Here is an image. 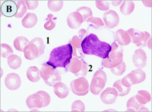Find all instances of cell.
<instances>
[{"instance_id":"ba28073f","label":"cell","mask_w":152,"mask_h":112,"mask_svg":"<svg viewBox=\"0 0 152 112\" xmlns=\"http://www.w3.org/2000/svg\"><path fill=\"white\" fill-rule=\"evenodd\" d=\"M126 32L130 37L131 42L134 43L137 46H146L148 40L150 39V34L146 31L141 32L139 30L131 28Z\"/></svg>"},{"instance_id":"5bb4252c","label":"cell","mask_w":152,"mask_h":112,"mask_svg":"<svg viewBox=\"0 0 152 112\" xmlns=\"http://www.w3.org/2000/svg\"><path fill=\"white\" fill-rule=\"evenodd\" d=\"M1 14L6 17H12L16 15L17 12V4L13 1H5L1 7Z\"/></svg>"},{"instance_id":"4dcf8cb0","label":"cell","mask_w":152,"mask_h":112,"mask_svg":"<svg viewBox=\"0 0 152 112\" xmlns=\"http://www.w3.org/2000/svg\"><path fill=\"white\" fill-rule=\"evenodd\" d=\"M63 6V1H48V6L49 10L53 12H58L61 9Z\"/></svg>"},{"instance_id":"6da1fadb","label":"cell","mask_w":152,"mask_h":112,"mask_svg":"<svg viewBox=\"0 0 152 112\" xmlns=\"http://www.w3.org/2000/svg\"><path fill=\"white\" fill-rule=\"evenodd\" d=\"M82 48L85 54L95 56L104 59L108 57L111 46L108 43L100 40L96 35L90 34L83 40Z\"/></svg>"},{"instance_id":"ac0fdd59","label":"cell","mask_w":152,"mask_h":112,"mask_svg":"<svg viewBox=\"0 0 152 112\" xmlns=\"http://www.w3.org/2000/svg\"><path fill=\"white\" fill-rule=\"evenodd\" d=\"M115 39L121 46H126L131 42V38L128 32L122 29L115 32Z\"/></svg>"},{"instance_id":"f35d334b","label":"cell","mask_w":152,"mask_h":112,"mask_svg":"<svg viewBox=\"0 0 152 112\" xmlns=\"http://www.w3.org/2000/svg\"><path fill=\"white\" fill-rule=\"evenodd\" d=\"M27 7L29 10L35 9L39 6V1H25Z\"/></svg>"},{"instance_id":"9c48e42d","label":"cell","mask_w":152,"mask_h":112,"mask_svg":"<svg viewBox=\"0 0 152 112\" xmlns=\"http://www.w3.org/2000/svg\"><path fill=\"white\" fill-rule=\"evenodd\" d=\"M71 88L72 93L77 96H85L89 92V82L85 77H80L73 80L71 83Z\"/></svg>"},{"instance_id":"d4e9b609","label":"cell","mask_w":152,"mask_h":112,"mask_svg":"<svg viewBox=\"0 0 152 112\" xmlns=\"http://www.w3.org/2000/svg\"><path fill=\"white\" fill-rule=\"evenodd\" d=\"M135 97L138 102L142 105H145L151 101L150 94L145 90L138 91Z\"/></svg>"},{"instance_id":"484cf974","label":"cell","mask_w":152,"mask_h":112,"mask_svg":"<svg viewBox=\"0 0 152 112\" xmlns=\"http://www.w3.org/2000/svg\"><path fill=\"white\" fill-rule=\"evenodd\" d=\"M134 9V3L132 1H124L120 7V11L125 15L132 14Z\"/></svg>"},{"instance_id":"30bf717a","label":"cell","mask_w":152,"mask_h":112,"mask_svg":"<svg viewBox=\"0 0 152 112\" xmlns=\"http://www.w3.org/2000/svg\"><path fill=\"white\" fill-rule=\"evenodd\" d=\"M26 102L28 107L31 110H38L45 107L44 98L38 92L28 96Z\"/></svg>"},{"instance_id":"d6986e66","label":"cell","mask_w":152,"mask_h":112,"mask_svg":"<svg viewBox=\"0 0 152 112\" xmlns=\"http://www.w3.org/2000/svg\"><path fill=\"white\" fill-rule=\"evenodd\" d=\"M54 92L57 97L63 99L68 96L69 90L68 86L65 83L58 82L54 86Z\"/></svg>"},{"instance_id":"ab89813d","label":"cell","mask_w":152,"mask_h":112,"mask_svg":"<svg viewBox=\"0 0 152 112\" xmlns=\"http://www.w3.org/2000/svg\"><path fill=\"white\" fill-rule=\"evenodd\" d=\"M86 34H87L86 30H85V29H80V30L79 31V32H78V34H77V35H78L79 37H80V38L84 39L85 38V37H86Z\"/></svg>"},{"instance_id":"74e56055","label":"cell","mask_w":152,"mask_h":112,"mask_svg":"<svg viewBox=\"0 0 152 112\" xmlns=\"http://www.w3.org/2000/svg\"><path fill=\"white\" fill-rule=\"evenodd\" d=\"M37 92L43 96V97L44 98V100H45V107H47L50 104V96L49 94L47 92H46L45 91H42V90L39 91Z\"/></svg>"},{"instance_id":"e0dca14e","label":"cell","mask_w":152,"mask_h":112,"mask_svg":"<svg viewBox=\"0 0 152 112\" xmlns=\"http://www.w3.org/2000/svg\"><path fill=\"white\" fill-rule=\"evenodd\" d=\"M83 21L82 16L80 13L76 11L69 14L67 17L68 25L70 28L73 29L80 27Z\"/></svg>"},{"instance_id":"5b68a950","label":"cell","mask_w":152,"mask_h":112,"mask_svg":"<svg viewBox=\"0 0 152 112\" xmlns=\"http://www.w3.org/2000/svg\"><path fill=\"white\" fill-rule=\"evenodd\" d=\"M40 74L45 83L50 86H54L56 83L61 81V76L58 70L47 63L43 65Z\"/></svg>"},{"instance_id":"8fae6325","label":"cell","mask_w":152,"mask_h":112,"mask_svg":"<svg viewBox=\"0 0 152 112\" xmlns=\"http://www.w3.org/2000/svg\"><path fill=\"white\" fill-rule=\"evenodd\" d=\"M83 39L80 38L77 35L73 36L71 40L69 42L72 49V57L77 59H83L84 53L82 48V43Z\"/></svg>"},{"instance_id":"7402d4cb","label":"cell","mask_w":152,"mask_h":112,"mask_svg":"<svg viewBox=\"0 0 152 112\" xmlns=\"http://www.w3.org/2000/svg\"><path fill=\"white\" fill-rule=\"evenodd\" d=\"M29 42H30L26 37L23 36H20L17 37L14 40V46L17 51L23 52L24 50V48L28 45Z\"/></svg>"},{"instance_id":"52a82bcc","label":"cell","mask_w":152,"mask_h":112,"mask_svg":"<svg viewBox=\"0 0 152 112\" xmlns=\"http://www.w3.org/2000/svg\"><path fill=\"white\" fill-rule=\"evenodd\" d=\"M107 81V74L102 70H97L92 78L90 90L94 95H98L105 86Z\"/></svg>"},{"instance_id":"7a4b0ae2","label":"cell","mask_w":152,"mask_h":112,"mask_svg":"<svg viewBox=\"0 0 152 112\" xmlns=\"http://www.w3.org/2000/svg\"><path fill=\"white\" fill-rule=\"evenodd\" d=\"M72 58V49L70 43L53 49L47 64L55 68H65Z\"/></svg>"},{"instance_id":"4316f807","label":"cell","mask_w":152,"mask_h":112,"mask_svg":"<svg viewBox=\"0 0 152 112\" xmlns=\"http://www.w3.org/2000/svg\"><path fill=\"white\" fill-rule=\"evenodd\" d=\"M144 105H142L138 102L135 96L130 98L127 102H126V108L128 109L127 111H138Z\"/></svg>"},{"instance_id":"b9f144b4","label":"cell","mask_w":152,"mask_h":112,"mask_svg":"<svg viewBox=\"0 0 152 112\" xmlns=\"http://www.w3.org/2000/svg\"><path fill=\"white\" fill-rule=\"evenodd\" d=\"M121 3H122V1H111V4L115 6L119 5L121 4Z\"/></svg>"},{"instance_id":"8992f818","label":"cell","mask_w":152,"mask_h":112,"mask_svg":"<svg viewBox=\"0 0 152 112\" xmlns=\"http://www.w3.org/2000/svg\"><path fill=\"white\" fill-rule=\"evenodd\" d=\"M65 70L73 73L75 76L85 77L88 72V65L83 60L72 57L65 67Z\"/></svg>"},{"instance_id":"cb8c5ba5","label":"cell","mask_w":152,"mask_h":112,"mask_svg":"<svg viewBox=\"0 0 152 112\" xmlns=\"http://www.w3.org/2000/svg\"><path fill=\"white\" fill-rule=\"evenodd\" d=\"M7 64L12 69L17 70L21 67L22 60L20 56L16 54H12L7 58Z\"/></svg>"},{"instance_id":"8d00e7d4","label":"cell","mask_w":152,"mask_h":112,"mask_svg":"<svg viewBox=\"0 0 152 112\" xmlns=\"http://www.w3.org/2000/svg\"><path fill=\"white\" fill-rule=\"evenodd\" d=\"M96 6L97 9L103 11H107L110 9V3L107 1L97 0L96 1Z\"/></svg>"},{"instance_id":"d590c367","label":"cell","mask_w":152,"mask_h":112,"mask_svg":"<svg viewBox=\"0 0 152 112\" xmlns=\"http://www.w3.org/2000/svg\"><path fill=\"white\" fill-rule=\"evenodd\" d=\"M85 110V104L80 100L75 101L71 106L72 111H84Z\"/></svg>"},{"instance_id":"e575fe53","label":"cell","mask_w":152,"mask_h":112,"mask_svg":"<svg viewBox=\"0 0 152 112\" xmlns=\"http://www.w3.org/2000/svg\"><path fill=\"white\" fill-rule=\"evenodd\" d=\"M132 72H133L137 79V83H139L141 82H142L143 81H144V80L146 78V74L145 72L142 71L141 69L138 68L134 70H133L131 71Z\"/></svg>"},{"instance_id":"f546056e","label":"cell","mask_w":152,"mask_h":112,"mask_svg":"<svg viewBox=\"0 0 152 112\" xmlns=\"http://www.w3.org/2000/svg\"><path fill=\"white\" fill-rule=\"evenodd\" d=\"M76 12H79L80 15L82 16L84 21H86L88 18H90L93 16V12L92 10L88 7L83 6L79 7L77 9Z\"/></svg>"},{"instance_id":"277c9868","label":"cell","mask_w":152,"mask_h":112,"mask_svg":"<svg viewBox=\"0 0 152 112\" xmlns=\"http://www.w3.org/2000/svg\"><path fill=\"white\" fill-rule=\"evenodd\" d=\"M45 47L43 40L40 37H35L24 48V57L28 60H32L41 55Z\"/></svg>"},{"instance_id":"7c38bea8","label":"cell","mask_w":152,"mask_h":112,"mask_svg":"<svg viewBox=\"0 0 152 112\" xmlns=\"http://www.w3.org/2000/svg\"><path fill=\"white\" fill-rule=\"evenodd\" d=\"M4 83L6 86L10 90H16L20 87L21 80L18 74L12 72L6 76Z\"/></svg>"},{"instance_id":"f1b7e54d","label":"cell","mask_w":152,"mask_h":112,"mask_svg":"<svg viewBox=\"0 0 152 112\" xmlns=\"http://www.w3.org/2000/svg\"><path fill=\"white\" fill-rule=\"evenodd\" d=\"M56 20L57 18L54 17L53 14H48L46 21L44 24L45 29L48 31H51L54 29L56 26Z\"/></svg>"},{"instance_id":"60d3db41","label":"cell","mask_w":152,"mask_h":112,"mask_svg":"<svg viewBox=\"0 0 152 112\" xmlns=\"http://www.w3.org/2000/svg\"><path fill=\"white\" fill-rule=\"evenodd\" d=\"M151 1H142L143 4L145 6L149 7H151Z\"/></svg>"},{"instance_id":"9a60e30c","label":"cell","mask_w":152,"mask_h":112,"mask_svg":"<svg viewBox=\"0 0 152 112\" xmlns=\"http://www.w3.org/2000/svg\"><path fill=\"white\" fill-rule=\"evenodd\" d=\"M118 96V94L116 89L114 87H108L101 94L100 99L106 104H112L116 101Z\"/></svg>"},{"instance_id":"2e32d148","label":"cell","mask_w":152,"mask_h":112,"mask_svg":"<svg viewBox=\"0 0 152 112\" xmlns=\"http://www.w3.org/2000/svg\"><path fill=\"white\" fill-rule=\"evenodd\" d=\"M133 64L138 68H144L147 62V55L143 49L139 48L134 51L132 57Z\"/></svg>"},{"instance_id":"ffe728a7","label":"cell","mask_w":152,"mask_h":112,"mask_svg":"<svg viewBox=\"0 0 152 112\" xmlns=\"http://www.w3.org/2000/svg\"><path fill=\"white\" fill-rule=\"evenodd\" d=\"M38 21L37 16L34 13H28L22 20V25L26 28L34 27Z\"/></svg>"},{"instance_id":"1f68e13d","label":"cell","mask_w":152,"mask_h":112,"mask_svg":"<svg viewBox=\"0 0 152 112\" xmlns=\"http://www.w3.org/2000/svg\"><path fill=\"white\" fill-rule=\"evenodd\" d=\"M14 54L13 49L12 47L6 43H1V55L2 57L8 58L9 56Z\"/></svg>"},{"instance_id":"d6a6232c","label":"cell","mask_w":152,"mask_h":112,"mask_svg":"<svg viewBox=\"0 0 152 112\" xmlns=\"http://www.w3.org/2000/svg\"><path fill=\"white\" fill-rule=\"evenodd\" d=\"M88 24H91L96 28H100L104 26V23L100 18L91 17L86 21Z\"/></svg>"},{"instance_id":"44dd1931","label":"cell","mask_w":152,"mask_h":112,"mask_svg":"<svg viewBox=\"0 0 152 112\" xmlns=\"http://www.w3.org/2000/svg\"><path fill=\"white\" fill-rule=\"evenodd\" d=\"M26 75L28 79L32 82H37L40 81L41 78L40 70L35 66H32L28 68L26 72Z\"/></svg>"},{"instance_id":"603a6c76","label":"cell","mask_w":152,"mask_h":112,"mask_svg":"<svg viewBox=\"0 0 152 112\" xmlns=\"http://www.w3.org/2000/svg\"><path fill=\"white\" fill-rule=\"evenodd\" d=\"M113 87L118 92V96H124L129 93L131 87H126L124 86L121 82V79L116 81L113 83Z\"/></svg>"},{"instance_id":"83f0119b","label":"cell","mask_w":152,"mask_h":112,"mask_svg":"<svg viewBox=\"0 0 152 112\" xmlns=\"http://www.w3.org/2000/svg\"><path fill=\"white\" fill-rule=\"evenodd\" d=\"M17 12L15 17L20 18L24 16V15L27 13L28 7L25 3V1H18L17 3Z\"/></svg>"},{"instance_id":"836d02e7","label":"cell","mask_w":152,"mask_h":112,"mask_svg":"<svg viewBox=\"0 0 152 112\" xmlns=\"http://www.w3.org/2000/svg\"><path fill=\"white\" fill-rule=\"evenodd\" d=\"M125 70H126V64L124 61L118 66L111 68V72L113 74H115V76H121L123 73H124Z\"/></svg>"},{"instance_id":"4fadbf2b","label":"cell","mask_w":152,"mask_h":112,"mask_svg":"<svg viewBox=\"0 0 152 112\" xmlns=\"http://www.w3.org/2000/svg\"><path fill=\"white\" fill-rule=\"evenodd\" d=\"M103 18L106 26L108 28L112 29L116 27L119 23L118 14L117 12L113 10H110L105 12Z\"/></svg>"},{"instance_id":"3957f363","label":"cell","mask_w":152,"mask_h":112,"mask_svg":"<svg viewBox=\"0 0 152 112\" xmlns=\"http://www.w3.org/2000/svg\"><path fill=\"white\" fill-rule=\"evenodd\" d=\"M111 49L107 58L104 59L102 65L107 68H112L118 66L123 61L124 49L122 46L114 42L111 45Z\"/></svg>"}]
</instances>
